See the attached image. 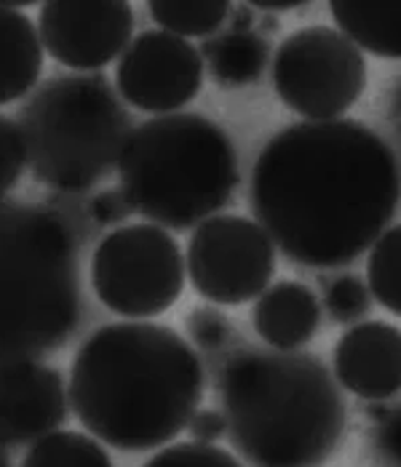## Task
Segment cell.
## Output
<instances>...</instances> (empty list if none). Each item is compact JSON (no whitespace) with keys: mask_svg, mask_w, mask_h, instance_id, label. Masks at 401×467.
I'll list each match as a JSON object with an SVG mask.
<instances>
[{"mask_svg":"<svg viewBox=\"0 0 401 467\" xmlns=\"http://www.w3.org/2000/svg\"><path fill=\"white\" fill-rule=\"evenodd\" d=\"M252 324L270 350H300L316 337L322 324L319 296L300 281H279L255 299Z\"/></svg>","mask_w":401,"mask_h":467,"instance_id":"5bb4252c","label":"cell"},{"mask_svg":"<svg viewBox=\"0 0 401 467\" xmlns=\"http://www.w3.org/2000/svg\"><path fill=\"white\" fill-rule=\"evenodd\" d=\"M89 278L110 313L153 318L183 296L185 254L169 230L150 222L126 224L97 244Z\"/></svg>","mask_w":401,"mask_h":467,"instance_id":"52a82bcc","label":"cell"},{"mask_svg":"<svg viewBox=\"0 0 401 467\" xmlns=\"http://www.w3.org/2000/svg\"><path fill=\"white\" fill-rule=\"evenodd\" d=\"M255 11H273V14H281V11H300V8H305L308 3H300V0H294V3H268V0H257V3H249Z\"/></svg>","mask_w":401,"mask_h":467,"instance_id":"83f0119b","label":"cell"},{"mask_svg":"<svg viewBox=\"0 0 401 467\" xmlns=\"http://www.w3.org/2000/svg\"><path fill=\"white\" fill-rule=\"evenodd\" d=\"M132 214H134V212H132L126 195L121 192V187L102 190V192H97V195L89 201V216H91L97 224H102V227H108V224H121L123 219H129Z\"/></svg>","mask_w":401,"mask_h":467,"instance_id":"d4e9b609","label":"cell"},{"mask_svg":"<svg viewBox=\"0 0 401 467\" xmlns=\"http://www.w3.org/2000/svg\"><path fill=\"white\" fill-rule=\"evenodd\" d=\"M334 382L362 400H388L401 388V334L385 321L354 324L334 345Z\"/></svg>","mask_w":401,"mask_h":467,"instance_id":"4fadbf2b","label":"cell"},{"mask_svg":"<svg viewBox=\"0 0 401 467\" xmlns=\"http://www.w3.org/2000/svg\"><path fill=\"white\" fill-rule=\"evenodd\" d=\"M80 321L78 244L51 209L0 201V366L59 350Z\"/></svg>","mask_w":401,"mask_h":467,"instance_id":"277c9868","label":"cell"},{"mask_svg":"<svg viewBox=\"0 0 401 467\" xmlns=\"http://www.w3.org/2000/svg\"><path fill=\"white\" fill-rule=\"evenodd\" d=\"M187 431L193 435V441H198V443H217L225 435V417L217 409H198L190 417Z\"/></svg>","mask_w":401,"mask_h":467,"instance_id":"484cf974","label":"cell"},{"mask_svg":"<svg viewBox=\"0 0 401 467\" xmlns=\"http://www.w3.org/2000/svg\"><path fill=\"white\" fill-rule=\"evenodd\" d=\"M22 467H112V460L89 432L54 431L27 449Z\"/></svg>","mask_w":401,"mask_h":467,"instance_id":"d6986e66","label":"cell"},{"mask_svg":"<svg viewBox=\"0 0 401 467\" xmlns=\"http://www.w3.org/2000/svg\"><path fill=\"white\" fill-rule=\"evenodd\" d=\"M249 206L290 262L345 267L399 212L396 152L354 118L294 123L257 155Z\"/></svg>","mask_w":401,"mask_h":467,"instance_id":"6da1fadb","label":"cell"},{"mask_svg":"<svg viewBox=\"0 0 401 467\" xmlns=\"http://www.w3.org/2000/svg\"><path fill=\"white\" fill-rule=\"evenodd\" d=\"M115 86L121 99L134 109L172 115L201 94L204 59L190 40L145 30L121 54Z\"/></svg>","mask_w":401,"mask_h":467,"instance_id":"30bf717a","label":"cell"},{"mask_svg":"<svg viewBox=\"0 0 401 467\" xmlns=\"http://www.w3.org/2000/svg\"><path fill=\"white\" fill-rule=\"evenodd\" d=\"M187 334L193 339L195 348L206 350V353H217L222 348L230 345L233 339V326L227 321L225 313H219L217 307H195L187 313L185 318Z\"/></svg>","mask_w":401,"mask_h":467,"instance_id":"cb8c5ba5","label":"cell"},{"mask_svg":"<svg viewBox=\"0 0 401 467\" xmlns=\"http://www.w3.org/2000/svg\"><path fill=\"white\" fill-rule=\"evenodd\" d=\"M375 446L380 449L383 460L391 467L399 465V414H385L375 428Z\"/></svg>","mask_w":401,"mask_h":467,"instance_id":"4316f807","label":"cell"},{"mask_svg":"<svg viewBox=\"0 0 401 467\" xmlns=\"http://www.w3.org/2000/svg\"><path fill=\"white\" fill-rule=\"evenodd\" d=\"M276 246L255 219L215 214L201 222L187 244L185 275L215 305H244L270 286Z\"/></svg>","mask_w":401,"mask_h":467,"instance_id":"9c48e42d","label":"cell"},{"mask_svg":"<svg viewBox=\"0 0 401 467\" xmlns=\"http://www.w3.org/2000/svg\"><path fill=\"white\" fill-rule=\"evenodd\" d=\"M204 398V363L174 328L118 321L78 348L68 400L91 438L118 451H153L187 431Z\"/></svg>","mask_w":401,"mask_h":467,"instance_id":"7a4b0ae2","label":"cell"},{"mask_svg":"<svg viewBox=\"0 0 401 467\" xmlns=\"http://www.w3.org/2000/svg\"><path fill=\"white\" fill-rule=\"evenodd\" d=\"M366 288L372 302L399 316L401 310V230L388 227L366 256Z\"/></svg>","mask_w":401,"mask_h":467,"instance_id":"ffe728a7","label":"cell"},{"mask_svg":"<svg viewBox=\"0 0 401 467\" xmlns=\"http://www.w3.org/2000/svg\"><path fill=\"white\" fill-rule=\"evenodd\" d=\"M142 467H244V462L215 443L183 441V443L164 446Z\"/></svg>","mask_w":401,"mask_h":467,"instance_id":"7402d4cb","label":"cell"},{"mask_svg":"<svg viewBox=\"0 0 401 467\" xmlns=\"http://www.w3.org/2000/svg\"><path fill=\"white\" fill-rule=\"evenodd\" d=\"M329 11L337 33L362 54L369 51L380 59H399L401 0H334Z\"/></svg>","mask_w":401,"mask_h":467,"instance_id":"2e32d148","label":"cell"},{"mask_svg":"<svg viewBox=\"0 0 401 467\" xmlns=\"http://www.w3.org/2000/svg\"><path fill=\"white\" fill-rule=\"evenodd\" d=\"M132 212L164 230H190L227 206L238 155L225 129L195 112L155 115L134 126L118 158Z\"/></svg>","mask_w":401,"mask_h":467,"instance_id":"5b68a950","label":"cell"},{"mask_svg":"<svg viewBox=\"0 0 401 467\" xmlns=\"http://www.w3.org/2000/svg\"><path fill=\"white\" fill-rule=\"evenodd\" d=\"M198 54L219 88H247L262 78L270 46L257 30H227L209 37Z\"/></svg>","mask_w":401,"mask_h":467,"instance_id":"e0dca14e","label":"cell"},{"mask_svg":"<svg viewBox=\"0 0 401 467\" xmlns=\"http://www.w3.org/2000/svg\"><path fill=\"white\" fill-rule=\"evenodd\" d=\"M0 467H14L11 465V454H8V446L0 441Z\"/></svg>","mask_w":401,"mask_h":467,"instance_id":"f1b7e54d","label":"cell"},{"mask_svg":"<svg viewBox=\"0 0 401 467\" xmlns=\"http://www.w3.org/2000/svg\"><path fill=\"white\" fill-rule=\"evenodd\" d=\"M273 88L300 118L337 120L364 94V54L334 27H302L273 57Z\"/></svg>","mask_w":401,"mask_h":467,"instance_id":"ba28073f","label":"cell"},{"mask_svg":"<svg viewBox=\"0 0 401 467\" xmlns=\"http://www.w3.org/2000/svg\"><path fill=\"white\" fill-rule=\"evenodd\" d=\"M70 400L57 368L40 360L0 366V441L33 446L68 422Z\"/></svg>","mask_w":401,"mask_h":467,"instance_id":"7c38bea8","label":"cell"},{"mask_svg":"<svg viewBox=\"0 0 401 467\" xmlns=\"http://www.w3.org/2000/svg\"><path fill=\"white\" fill-rule=\"evenodd\" d=\"M324 307L337 324H362L372 310V294L364 278L337 275L324 291Z\"/></svg>","mask_w":401,"mask_h":467,"instance_id":"44dd1931","label":"cell"},{"mask_svg":"<svg viewBox=\"0 0 401 467\" xmlns=\"http://www.w3.org/2000/svg\"><path fill=\"white\" fill-rule=\"evenodd\" d=\"M43 51L75 72L115 62L134 36V8L123 0H48L37 11Z\"/></svg>","mask_w":401,"mask_h":467,"instance_id":"8fae6325","label":"cell"},{"mask_svg":"<svg viewBox=\"0 0 401 467\" xmlns=\"http://www.w3.org/2000/svg\"><path fill=\"white\" fill-rule=\"evenodd\" d=\"M43 70L37 25L14 3H0V105H11L36 88Z\"/></svg>","mask_w":401,"mask_h":467,"instance_id":"9a60e30c","label":"cell"},{"mask_svg":"<svg viewBox=\"0 0 401 467\" xmlns=\"http://www.w3.org/2000/svg\"><path fill=\"white\" fill-rule=\"evenodd\" d=\"M27 166L40 184L83 192L118 166L132 120L97 72L46 80L19 112Z\"/></svg>","mask_w":401,"mask_h":467,"instance_id":"8992f818","label":"cell"},{"mask_svg":"<svg viewBox=\"0 0 401 467\" xmlns=\"http://www.w3.org/2000/svg\"><path fill=\"white\" fill-rule=\"evenodd\" d=\"M25 169H27V150L22 131L11 118L0 115V201L22 180Z\"/></svg>","mask_w":401,"mask_h":467,"instance_id":"603a6c76","label":"cell"},{"mask_svg":"<svg viewBox=\"0 0 401 467\" xmlns=\"http://www.w3.org/2000/svg\"><path fill=\"white\" fill-rule=\"evenodd\" d=\"M147 14L153 22L169 33L187 37H212L227 22V0H150Z\"/></svg>","mask_w":401,"mask_h":467,"instance_id":"ac0fdd59","label":"cell"},{"mask_svg":"<svg viewBox=\"0 0 401 467\" xmlns=\"http://www.w3.org/2000/svg\"><path fill=\"white\" fill-rule=\"evenodd\" d=\"M217 390L225 435L252 467H322L345 432L340 385L311 353H230Z\"/></svg>","mask_w":401,"mask_h":467,"instance_id":"3957f363","label":"cell"}]
</instances>
